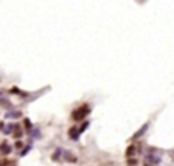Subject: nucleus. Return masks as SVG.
<instances>
[{
  "label": "nucleus",
  "mask_w": 174,
  "mask_h": 166,
  "mask_svg": "<svg viewBox=\"0 0 174 166\" xmlns=\"http://www.w3.org/2000/svg\"><path fill=\"white\" fill-rule=\"evenodd\" d=\"M60 154H63V151H62L60 148H57V149L54 151V154H52V160H54V162H57V160L60 158Z\"/></svg>",
  "instance_id": "obj_10"
},
{
  "label": "nucleus",
  "mask_w": 174,
  "mask_h": 166,
  "mask_svg": "<svg viewBox=\"0 0 174 166\" xmlns=\"http://www.w3.org/2000/svg\"><path fill=\"white\" fill-rule=\"evenodd\" d=\"M128 163H129V165H137V158H131V157H128Z\"/></svg>",
  "instance_id": "obj_14"
},
{
  "label": "nucleus",
  "mask_w": 174,
  "mask_h": 166,
  "mask_svg": "<svg viewBox=\"0 0 174 166\" xmlns=\"http://www.w3.org/2000/svg\"><path fill=\"white\" fill-rule=\"evenodd\" d=\"M25 126H26V132H28V134H31V131H33L31 126H33V125H31V122H29L28 118H25Z\"/></svg>",
  "instance_id": "obj_11"
},
{
  "label": "nucleus",
  "mask_w": 174,
  "mask_h": 166,
  "mask_svg": "<svg viewBox=\"0 0 174 166\" xmlns=\"http://www.w3.org/2000/svg\"><path fill=\"white\" fill-rule=\"evenodd\" d=\"M29 149H31V145H28V146L25 148V149H23V151L20 152V155H22V157H25V155H26V154L29 152Z\"/></svg>",
  "instance_id": "obj_13"
},
{
  "label": "nucleus",
  "mask_w": 174,
  "mask_h": 166,
  "mask_svg": "<svg viewBox=\"0 0 174 166\" xmlns=\"http://www.w3.org/2000/svg\"><path fill=\"white\" fill-rule=\"evenodd\" d=\"M80 129L79 128H70V132H68V135H70L71 140H79V137H80Z\"/></svg>",
  "instance_id": "obj_5"
},
{
  "label": "nucleus",
  "mask_w": 174,
  "mask_h": 166,
  "mask_svg": "<svg viewBox=\"0 0 174 166\" xmlns=\"http://www.w3.org/2000/svg\"><path fill=\"white\" fill-rule=\"evenodd\" d=\"M88 126H89V123H88V122H85V123H83V125H82V126L79 128V129H80V132H83V131H85Z\"/></svg>",
  "instance_id": "obj_15"
},
{
  "label": "nucleus",
  "mask_w": 174,
  "mask_h": 166,
  "mask_svg": "<svg viewBox=\"0 0 174 166\" xmlns=\"http://www.w3.org/2000/svg\"><path fill=\"white\" fill-rule=\"evenodd\" d=\"M91 112V108H89V105H82V106H79L77 109L72 111V114H71V120H74V122H80V120H83V118H87V115Z\"/></svg>",
  "instance_id": "obj_1"
},
{
  "label": "nucleus",
  "mask_w": 174,
  "mask_h": 166,
  "mask_svg": "<svg viewBox=\"0 0 174 166\" xmlns=\"http://www.w3.org/2000/svg\"><path fill=\"white\" fill-rule=\"evenodd\" d=\"M0 151H2L5 155H8V154L11 152V146H9L6 142H3V143H0Z\"/></svg>",
  "instance_id": "obj_8"
},
{
  "label": "nucleus",
  "mask_w": 174,
  "mask_h": 166,
  "mask_svg": "<svg viewBox=\"0 0 174 166\" xmlns=\"http://www.w3.org/2000/svg\"><path fill=\"white\" fill-rule=\"evenodd\" d=\"M22 117V112L20 111H9V112H6L5 114V118H20Z\"/></svg>",
  "instance_id": "obj_6"
},
{
  "label": "nucleus",
  "mask_w": 174,
  "mask_h": 166,
  "mask_svg": "<svg viewBox=\"0 0 174 166\" xmlns=\"http://www.w3.org/2000/svg\"><path fill=\"white\" fill-rule=\"evenodd\" d=\"M2 129H3L2 132L8 135V134H13L14 131H17V125H14V123H8L6 126H3V125H2Z\"/></svg>",
  "instance_id": "obj_3"
},
{
  "label": "nucleus",
  "mask_w": 174,
  "mask_h": 166,
  "mask_svg": "<svg viewBox=\"0 0 174 166\" xmlns=\"http://www.w3.org/2000/svg\"><path fill=\"white\" fill-rule=\"evenodd\" d=\"M0 105L5 106V108H11V103H9V100L6 98L5 92H0Z\"/></svg>",
  "instance_id": "obj_7"
},
{
  "label": "nucleus",
  "mask_w": 174,
  "mask_h": 166,
  "mask_svg": "<svg viewBox=\"0 0 174 166\" xmlns=\"http://www.w3.org/2000/svg\"><path fill=\"white\" fill-rule=\"evenodd\" d=\"M134 154H136V145H129V146L126 148L125 155H126V157H133Z\"/></svg>",
  "instance_id": "obj_9"
},
{
  "label": "nucleus",
  "mask_w": 174,
  "mask_h": 166,
  "mask_svg": "<svg viewBox=\"0 0 174 166\" xmlns=\"http://www.w3.org/2000/svg\"><path fill=\"white\" fill-rule=\"evenodd\" d=\"M145 163H148V165H159V163H162V157L157 155V154H146L145 155Z\"/></svg>",
  "instance_id": "obj_2"
},
{
  "label": "nucleus",
  "mask_w": 174,
  "mask_h": 166,
  "mask_svg": "<svg viewBox=\"0 0 174 166\" xmlns=\"http://www.w3.org/2000/svg\"><path fill=\"white\" fill-rule=\"evenodd\" d=\"M16 146H17V148H22V146H23V143H22V142H17V143H16Z\"/></svg>",
  "instance_id": "obj_16"
},
{
  "label": "nucleus",
  "mask_w": 174,
  "mask_h": 166,
  "mask_svg": "<svg viewBox=\"0 0 174 166\" xmlns=\"http://www.w3.org/2000/svg\"><path fill=\"white\" fill-rule=\"evenodd\" d=\"M148 128H150V125H148V123H145V125H143V126H142V128H140L139 131H137V132L133 135V140H139L142 135H145V132L148 131Z\"/></svg>",
  "instance_id": "obj_4"
},
{
  "label": "nucleus",
  "mask_w": 174,
  "mask_h": 166,
  "mask_svg": "<svg viewBox=\"0 0 174 166\" xmlns=\"http://www.w3.org/2000/svg\"><path fill=\"white\" fill-rule=\"evenodd\" d=\"M31 134H33V138H40V137H42L40 129H34V132H31Z\"/></svg>",
  "instance_id": "obj_12"
}]
</instances>
